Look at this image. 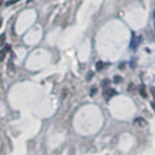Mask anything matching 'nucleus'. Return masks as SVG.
Masks as SVG:
<instances>
[{
  "label": "nucleus",
  "mask_w": 155,
  "mask_h": 155,
  "mask_svg": "<svg viewBox=\"0 0 155 155\" xmlns=\"http://www.w3.org/2000/svg\"><path fill=\"white\" fill-rule=\"evenodd\" d=\"M5 39H6V35H5V33H2V34L0 35V47L5 44Z\"/></svg>",
  "instance_id": "obj_3"
},
{
  "label": "nucleus",
  "mask_w": 155,
  "mask_h": 155,
  "mask_svg": "<svg viewBox=\"0 0 155 155\" xmlns=\"http://www.w3.org/2000/svg\"><path fill=\"white\" fill-rule=\"evenodd\" d=\"M31 1H33V0H28V1H27V2H31Z\"/></svg>",
  "instance_id": "obj_7"
},
{
  "label": "nucleus",
  "mask_w": 155,
  "mask_h": 155,
  "mask_svg": "<svg viewBox=\"0 0 155 155\" xmlns=\"http://www.w3.org/2000/svg\"><path fill=\"white\" fill-rule=\"evenodd\" d=\"M154 27H155V21H154Z\"/></svg>",
  "instance_id": "obj_9"
},
{
  "label": "nucleus",
  "mask_w": 155,
  "mask_h": 155,
  "mask_svg": "<svg viewBox=\"0 0 155 155\" xmlns=\"http://www.w3.org/2000/svg\"><path fill=\"white\" fill-rule=\"evenodd\" d=\"M17 1H19V0H8V1L6 2V5H7V6H10V5H12V4L17 2Z\"/></svg>",
  "instance_id": "obj_4"
},
{
  "label": "nucleus",
  "mask_w": 155,
  "mask_h": 155,
  "mask_svg": "<svg viewBox=\"0 0 155 155\" xmlns=\"http://www.w3.org/2000/svg\"><path fill=\"white\" fill-rule=\"evenodd\" d=\"M2 2H4V0H0V6L2 5Z\"/></svg>",
  "instance_id": "obj_6"
},
{
  "label": "nucleus",
  "mask_w": 155,
  "mask_h": 155,
  "mask_svg": "<svg viewBox=\"0 0 155 155\" xmlns=\"http://www.w3.org/2000/svg\"><path fill=\"white\" fill-rule=\"evenodd\" d=\"M154 19H155V10H154Z\"/></svg>",
  "instance_id": "obj_8"
},
{
  "label": "nucleus",
  "mask_w": 155,
  "mask_h": 155,
  "mask_svg": "<svg viewBox=\"0 0 155 155\" xmlns=\"http://www.w3.org/2000/svg\"><path fill=\"white\" fill-rule=\"evenodd\" d=\"M1 24H2V18H0V28H1Z\"/></svg>",
  "instance_id": "obj_5"
},
{
  "label": "nucleus",
  "mask_w": 155,
  "mask_h": 155,
  "mask_svg": "<svg viewBox=\"0 0 155 155\" xmlns=\"http://www.w3.org/2000/svg\"><path fill=\"white\" fill-rule=\"evenodd\" d=\"M8 50H10V46H6V47H4V48L1 50V52H0V61H4V58L6 57Z\"/></svg>",
  "instance_id": "obj_2"
},
{
  "label": "nucleus",
  "mask_w": 155,
  "mask_h": 155,
  "mask_svg": "<svg viewBox=\"0 0 155 155\" xmlns=\"http://www.w3.org/2000/svg\"><path fill=\"white\" fill-rule=\"evenodd\" d=\"M139 42H140V38L139 36L134 38V35H133V39H132V42H131V48H136L139 45Z\"/></svg>",
  "instance_id": "obj_1"
}]
</instances>
